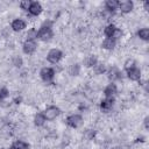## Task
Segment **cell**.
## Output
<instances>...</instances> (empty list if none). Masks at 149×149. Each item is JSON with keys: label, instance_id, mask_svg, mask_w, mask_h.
<instances>
[{"label": "cell", "instance_id": "obj_8", "mask_svg": "<svg viewBox=\"0 0 149 149\" xmlns=\"http://www.w3.org/2000/svg\"><path fill=\"white\" fill-rule=\"evenodd\" d=\"M114 104H115V98H104L100 101V109L104 113H107L113 108Z\"/></svg>", "mask_w": 149, "mask_h": 149}, {"label": "cell", "instance_id": "obj_14", "mask_svg": "<svg viewBox=\"0 0 149 149\" xmlns=\"http://www.w3.org/2000/svg\"><path fill=\"white\" fill-rule=\"evenodd\" d=\"M101 47L105 50H113L116 47V41L111 37H105V40L101 43Z\"/></svg>", "mask_w": 149, "mask_h": 149}, {"label": "cell", "instance_id": "obj_4", "mask_svg": "<svg viewBox=\"0 0 149 149\" xmlns=\"http://www.w3.org/2000/svg\"><path fill=\"white\" fill-rule=\"evenodd\" d=\"M43 114H44L47 121H52V120H55L56 118L59 116V114H61V108H59L58 106H56V105H50V106H48V107L44 109Z\"/></svg>", "mask_w": 149, "mask_h": 149}, {"label": "cell", "instance_id": "obj_12", "mask_svg": "<svg viewBox=\"0 0 149 149\" xmlns=\"http://www.w3.org/2000/svg\"><path fill=\"white\" fill-rule=\"evenodd\" d=\"M42 12H43L42 5H41L38 1H31L30 7H29V9H28V13H29L31 16H38Z\"/></svg>", "mask_w": 149, "mask_h": 149}, {"label": "cell", "instance_id": "obj_16", "mask_svg": "<svg viewBox=\"0 0 149 149\" xmlns=\"http://www.w3.org/2000/svg\"><path fill=\"white\" fill-rule=\"evenodd\" d=\"M83 64H84L86 68H94V66L98 64V58H97V56H94V55H90V56H87V57L84 58Z\"/></svg>", "mask_w": 149, "mask_h": 149}, {"label": "cell", "instance_id": "obj_25", "mask_svg": "<svg viewBox=\"0 0 149 149\" xmlns=\"http://www.w3.org/2000/svg\"><path fill=\"white\" fill-rule=\"evenodd\" d=\"M12 63L15 68H21L23 65V59L20 56H14L13 59H12Z\"/></svg>", "mask_w": 149, "mask_h": 149}, {"label": "cell", "instance_id": "obj_10", "mask_svg": "<svg viewBox=\"0 0 149 149\" xmlns=\"http://www.w3.org/2000/svg\"><path fill=\"white\" fill-rule=\"evenodd\" d=\"M26 27H27V22H26L24 20H22V19H14V20L12 21V23H10L12 30H13V31H16V33L24 30Z\"/></svg>", "mask_w": 149, "mask_h": 149}, {"label": "cell", "instance_id": "obj_1", "mask_svg": "<svg viewBox=\"0 0 149 149\" xmlns=\"http://www.w3.org/2000/svg\"><path fill=\"white\" fill-rule=\"evenodd\" d=\"M52 37H54V31H52L51 24L44 22L40 27V29L37 30V40L43 41V42H47V41H50Z\"/></svg>", "mask_w": 149, "mask_h": 149}, {"label": "cell", "instance_id": "obj_6", "mask_svg": "<svg viewBox=\"0 0 149 149\" xmlns=\"http://www.w3.org/2000/svg\"><path fill=\"white\" fill-rule=\"evenodd\" d=\"M37 49V43L36 41H31V40H26L22 43V51L26 55H33Z\"/></svg>", "mask_w": 149, "mask_h": 149}, {"label": "cell", "instance_id": "obj_18", "mask_svg": "<svg viewBox=\"0 0 149 149\" xmlns=\"http://www.w3.org/2000/svg\"><path fill=\"white\" fill-rule=\"evenodd\" d=\"M116 26L114 24V23H108L105 28H104V35H105V37H113V35H114V33H115V30H116Z\"/></svg>", "mask_w": 149, "mask_h": 149}, {"label": "cell", "instance_id": "obj_28", "mask_svg": "<svg viewBox=\"0 0 149 149\" xmlns=\"http://www.w3.org/2000/svg\"><path fill=\"white\" fill-rule=\"evenodd\" d=\"M95 134H97V132L94 129H87L86 133H85V137L87 140H93L94 136H95Z\"/></svg>", "mask_w": 149, "mask_h": 149}, {"label": "cell", "instance_id": "obj_31", "mask_svg": "<svg viewBox=\"0 0 149 149\" xmlns=\"http://www.w3.org/2000/svg\"><path fill=\"white\" fill-rule=\"evenodd\" d=\"M143 8L146 10H149V1H144L143 2Z\"/></svg>", "mask_w": 149, "mask_h": 149}, {"label": "cell", "instance_id": "obj_15", "mask_svg": "<svg viewBox=\"0 0 149 149\" xmlns=\"http://www.w3.org/2000/svg\"><path fill=\"white\" fill-rule=\"evenodd\" d=\"M105 8L109 13H114L119 8V1L118 0H106L105 1Z\"/></svg>", "mask_w": 149, "mask_h": 149}, {"label": "cell", "instance_id": "obj_32", "mask_svg": "<svg viewBox=\"0 0 149 149\" xmlns=\"http://www.w3.org/2000/svg\"><path fill=\"white\" fill-rule=\"evenodd\" d=\"M109 149H122V148L119 147V146H115V147H112V148H109Z\"/></svg>", "mask_w": 149, "mask_h": 149}, {"label": "cell", "instance_id": "obj_11", "mask_svg": "<svg viewBox=\"0 0 149 149\" xmlns=\"http://www.w3.org/2000/svg\"><path fill=\"white\" fill-rule=\"evenodd\" d=\"M118 93V86L115 83H109L104 88V95L105 98H114Z\"/></svg>", "mask_w": 149, "mask_h": 149}, {"label": "cell", "instance_id": "obj_3", "mask_svg": "<svg viewBox=\"0 0 149 149\" xmlns=\"http://www.w3.org/2000/svg\"><path fill=\"white\" fill-rule=\"evenodd\" d=\"M62 58H63V52H62V50H59L57 48L50 49L47 54V61L50 64H57L61 62Z\"/></svg>", "mask_w": 149, "mask_h": 149}, {"label": "cell", "instance_id": "obj_9", "mask_svg": "<svg viewBox=\"0 0 149 149\" xmlns=\"http://www.w3.org/2000/svg\"><path fill=\"white\" fill-rule=\"evenodd\" d=\"M121 13L123 14H128L134 9V2L132 0H123V1H119V8Z\"/></svg>", "mask_w": 149, "mask_h": 149}, {"label": "cell", "instance_id": "obj_7", "mask_svg": "<svg viewBox=\"0 0 149 149\" xmlns=\"http://www.w3.org/2000/svg\"><path fill=\"white\" fill-rule=\"evenodd\" d=\"M126 73H127V78L129 80H132V81H140L141 80L142 72H141V69H139L137 66L126 71Z\"/></svg>", "mask_w": 149, "mask_h": 149}, {"label": "cell", "instance_id": "obj_27", "mask_svg": "<svg viewBox=\"0 0 149 149\" xmlns=\"http://www.w3.org/2000/svg\"><path fill=\"white\" fill-rule=\"evenodd\" d=\"M30 3H31V1H30V0H22V1L19 3V6H20V8H21V9H23V10L28 12V9H29V7H30Z\"/></svg>", "mask_w": 149, "mask_h": 149}, {"label": "cell", "instance_id": "obj_33", "mask_svg": "<svg viewBox=\"0 0 149 149\" xmlns=\"http://www.w3.org/2000/svg\"><path fill=\"white\" fill-rule=\"evenodd\" d=\"M7 149H15V148H14V147H13V146H10V147H8V148H7Z\"/></svg>", "mask_w": 149, "mask_h": 149}, {"label": "cell", "instance_id": "obj_13", "mask_svg": "<svg viewBox=\"0 0 149 149\" xmlns=\"http://www.w3.org/2000/svg\"><path fill=\"white\" fill-rule=\"evenodd\" d=\"M106 72H107V77H108V79L111 80V83H114L115 80H119V79L121 78V72H120L119 69L115 68V66L111 68V69L107 70Z\"/></svg>", "mask_w": 149, "mask_h": 149}, {"label": "cell", "instance_id": "obj_19", "mask_svg": "<svg viewBox=\"0 0 149 149\" xmlns=\"http://www.w3.org/2000/svg\"><path fill=\"white\" fill-rule=\"evenodd\" d=\"M136 35H137V37L140 38V40H142V41H149V29L148 28H140L139 30H137V33H136Z\"/></svg>", "mask_w": 149, "mask_h": 149}, {"label": "cell", "instance_id": "obj_22", "mask_svg": "<svg viewBox=\"0 0 149 149\" xmlns=\"http://www.w3.org/2000/svg\"><path fill=\"white\" fill-rule=\"evenodd\" d=\"M133 68H136V62H135V59H133V58H127V59L125 61V63H123V69H125V71H128V70H130V69H133Z\"/></svg>", "mask_w": 149, "mask_h": 149}, {"label": "cell", "instance_id": "obj_30", "mask_svg": "<svg viewBox=\"0 0 149 149\" xmlns=\"http://www.w3.org/2000/svg\"><path fill=\"white\" fill-rule=\"evenodd\" d=\"M148 122H149V116H146V118H144V120H143V125H144V128H146V129H148V128H149Z\"/></svg>", "mask_w": 149, "mask_h": 149}, {"label": "cell", "instance_id": "obj_26", "mask_svg": "<svg viewBox=\"0 0 149 149\" xmlns=\"http://www.w3.org/2000/svg\"><path fill=\"white\" fill-rule=\"evenodd\" d=\"M8 95H9V91H8V88H7V87H5V86L0 87V101H1V100L7 99V98H8Z\"/></svg>", "mask_w": 149, "mask_h": 149}, {"label": "cell", "instance_id": "obj_23", "mask_svg": "<svg viewBox=\"0 0 149 149\" xmlns=\"http://www.w3.org/2000/svg\"><path fill=\"white\" fill-rule=\"evenodd\" d=\"M27 40H31V41H36L37 40V30L35 28H30L26 35Z\"/></svg>", "mask_w": 149, "mask_h": 149}, {"label": "cell", "instance_id": "obj_24", "mask_svg": "<svg viewBox=\"0 0 149 149\" xmlns=\"http://www.w3.org/2000/svg\"><path fill=\"white\" fill-rule=\"evenodd\" d=\"M93 70H94V72H95L97 74H102V73H105V72L107 71L106 66H105L104 64H100V63H98V64L93 68Z\"/></svg>", "mask_w": 149, "mask_h": 149}, {"label": "cell", "instance_id": "obj_29", "mask_svg": "<svg viewBox=\"0 0 149 149\" xmlns=\"http://www.w3.org/2000/svg\"><path fill=\"white\" fill-rule=\"evenodd\" d=\"M121 36H122V30L120 28H116V30H115V33H114V35H113L112 38H114L115 41H118L119 38H121Z\"/></svg>", "mask_w": 149, "mask_h": 149}, {"label": "cell", "instance_id": "obj_20", "mask_svg": "<svg viewBox=\"0 0 149 149\" xmlns=\"http://www.w3.org/2000/svg\"><path fill=\"white\" fill-rule=\"evenodd\" d=\"M12 146L15 149H29V143L23 140H15Z\"/></svg>", "mask_w": 149, "mask_h": 149}, {"label": "cell", "instance_id": "obj_21", "mask_svg": "<svg viewBox=\"0 0 149 149\" xmlns=\"http://www.w3.org/2000/svg\"><path fill=\"white\" fill-rule=\"evenodd\" d=\"M69 74L71 76H78L80 73V65L78 63H74V64H71L69 66Z\"/></svg>", "mask_w": 149, "mask_h": 149}, {"label": "cell", "instance_id": "obj_2", "mask_svg": "<svg viewBox=\"0 0 149 149\" xmlns=\"http://www.w3.org/2000/svg\"><path fill=\"white\" fill-rule=\"evenodd\" d=\"M65 123H66L69 127H71V128H73V129H77V128H79V127L84 123V119H83V116H81L80 114L73 113V114H70V115L66 116Z\"/></svg>", "mask_w": 149, "mask_h": 149}, {"label": "cell", "instance_id": "obj_5", "mask_svg": "<svg viewBox=\"0 0 149 149\" xmlns=\"http://www.w3.org/2000/svg\"><path fill=\"white\" fill-rule=\"evenodd\" d=\"M55 74H56L55 70L50 66H44L40 70V77L44 83H51L55 78Z\"/></svg>", "mask_w": 149, "mask_h": 149}, {"label": "cell", "instance_id": "obj_17", "mask_svg": "<svg viewBox=\"0 0 149 149\" xmlns=\"http://www.w3.org/2000/svg\"><path fill=\"white\" fill-rule=\"evenodd\" d=\"M45 122H47V119H45L43 112H38V113L35 114V116H34V125L36 127H42V126H44Z\"/></svg>", "mask_w": 149, "mask_h": 149}]
</instances>
